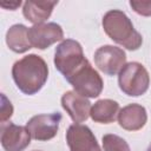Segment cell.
I'll return each instance as SVG.
<instances>
[{
    "label": "cell",
    "instance_id": "cell-1",
    "mask_svg": "<svg viewBox=\"0 0 151 151\" xmlns=\"http://www.w3.org/2000/svg\"><path fill=\"white\" fill-rule=\"evenodd\" d=\"M12 77L17 87L22 93L33 96L46 84L48 66L40 55L31 53L13 64Z\"/></svg>",
    "mask_w": 151,
    "mask_h": 151
},
{
    "label": "cell",
    "instance_id": "cell-2",
    "mask_svg": "<svg viewBox=\"0 0 151 151\" xmlns=\"http://www.w3.org/2000/svg\"><path fill=\"white\" fill-rule=\"evenodd\" d=\"M103 28L106 35L129 51H137L143 44L142 34L134 29L131 19L120 9H111L103 17Z\"/></svg>",
    "mask_w": 151,
    "mask_h": 151
},
{
    "label": "cell",
    "instance_id": "cell-3",
    "mask_svg": "<svg viewBox=\"0 0 151 151\" xmlns=\"http://www.w3.org/2000/svg\"><path fill=\"white\" fill-rule=\"evenodd\" d=\"M87 59L80 42L73 39L63 40L54 51V66L67 80Z\"/></svg>",
    "mask_w": 151,
    "mask_h": 151
},
{
    "label": "cell",
    "instance_id": "cell-4",
    "mask_svg": "<svg viewBox=\"0 0 151 151\" xmlns=\"http://www.w3.org/2000/svg\"><path fill=\"white\" fill-rule=\"evenodd\" d=\"M118 85L126 96L139 97L149 90L150 74L140 63L131 61L125 64L118 73Z\"/></svg>",
    "mask_w": 151,
    "mask_h": 151
},
{
    "label": "cell",
    "instance_id": "cell-5",
    "mask_svg": "<svg viewBox=\"0 0 151 151\" xmlns=\"http://www.w3.org/2000/svg\"><path fill=\"white\" fill-rule=\"evenodd\" d=\"M67 81L73 87V91L86 98L99 97L104 87V81L100 74L92 67L88 60H86L83 66L67 79Z\"/></svg>",
    "mask_w": 151,
    "mask_h": 151
},
{
    "label": "cell",
    "instance_id": "cell-6",
    "mask_svg": "<svg viewBox=\"0 0 151 151\" xmlns=\"http://www.w3.org/2000/svg\"><path fill=\"white\" fill-rule=\"evenodd\" d=\"M61 118L63 116L59 112L37 114L27 122L26 127L33 139L39 142H46L57 136Z\"/></svg>",
    "mask_w": 151,
    "mask_h": 151
},
{
    "label": "cell",
    "instance_id": "cell-7",
    "mask_svg": "<svg viewBox=\"0 0 151 151\" xmlns=\"http://www.w3.org/2000/svg\"><path fill=\"white\" fill-rule=\"evenodd\" d=\"M96 66L106 76H116L126 64V53L113 45H104L94 52Z\"/></svg>",
    "mask_w": 151,
    "mask_h": 151
},
{
    "label": "cell",
    "instance_id": "cell-8",
    "mask_svg": "<svg viewBox=\"0 0 151 151\" xmlns=\"http://www.w3.org/2000/svg\"><path fill=\"white\" fill-rule=\"evenodd\" d=\"M64 39V31L57 22H44L28 28V40L32 47L46 50L51 45Z\"/></svg>",
    "mask_w": 151,
    "mask_h": 151
},
{
    "label": "cell",
    "instance_id": "cell-9",
    "mask_svg": "<svg viewBox=\"0 0 151 151\" xmlns=\"http://www.w3.org/2000/svg\"><path fill=\"white\" fill-rule=\"evenodd\" d=\"M70 151H101L91 129L83 124H72L66 131Z\"/></svg>",
    "mask_w": 151,
    "mask_h": 151
},
{
    "label": "cell",
    "instance_id": "cell-10",
    "mask_svg": "<svg viewBox=\"0 0 151 151\" xmlns=\"http://www.w3.org/2000/svg\"><path fill=\"white\" fill-rule=\"evenodd\" d=\"M61 106L74 124L86 122L92 107L88 98L77 93L76 91H67L63 94Z\"/></svg>",
    "mask_w": 151,
    "mask_h": 151
},
{
    "label": "cell",
    "instance_id": "cell-11",
    "mask_svg": "<svg viewBox=\"0 0 151 151\" xmlns=\"http://www.w3.org/2000/svg\"><path fill=\"white\" fill-rule=\"evenodd\" d=\"M0 140L5 151H24L31 143V133L26 126L9 122L2 124Z\"/></svg>",
    "mask_w": 151,
    "mask_h": 151
},
{
    "label": "cell",
    "instance_id": "cell-12",
    "mask_svg": "<svg viewBox=\"0 0 151 151\" xmlns=\"http://www.w3.org/2000/svg\"><path fill=\"white\" fill-rule=\"evenodd\" d=\"M118 124L126 131H138L147 122V113L144 106L132 103L119 110Z\"/></svg>",
    "mask_w": 151,
    "mask_h": 151
},
{
    "label": "cell",
    "instance_id": "cell-13",
    "mask_svg": "<svg viewBox=\"0 0 151 151\" xmlns=\"http://www.w3.org/2000/svg\"><path fill=\"white\" fill-rule=\"evenodd\" d=\"M58 4V1H25L22 6V14L33 25L44 24L52 12L54 6Z\"/></svg>",
    "mask_w": 151,
    "mask_h": 151
},
{
    "label": "cell",
    "instance_id": "cell-14",
    "mask_svg": "<svg viewBox=\"0 0 151 151\" xmlns=\"http://www.w3.org/2000/svg\"><path fill=\"white\" fill-rule=\"evenodd\" d=\"M119 113V104L112 99H100L97 100L90 112V117L93 122L100 124L113 123Z\"/></svg>",
    "mask_w": 151,
    "mask_h": 151
},
{
    "label": "cell",
    "instance_id": "cell-15",
    "mask_svg": "<svg viewBox=\"0 0 151 151\" xmlns=\"http://www.w3.org/2000/svg\"><path fill=\"white\" fill-rule=\"evenodd\" d=\"M6 44L15 53H25L32 45L28 40V28L22 24H15L6 32Z\"/></svg>",
    "mask_w": 151,
    "mask_h": 151
},
{
    "label": "cell",
    "instance_id": "cell-16",
    "mask_svg": "<svg viewBox=\"0 0 151 151\" xmlns=\"http://www.w3.org/2000/svg\"><path fill=\"white\" fill-rule=\"evenodd\" d=\"M104 151H131L126 140L117 134L107 133L101 138Z\"/></svg>",
    "mask_w": 151,
    "mask_h": 151
},
{
    "label": "cell",
    "instance_id": "cell-17",
    "mask_svg": "<svg viewBox=\"0 0 151 151\" xmlns=\"http://www.w3.org/2000/svg\"><path fill=\"white\" fill-rule=\"evenodd\" d=\"M129 4L137 14L151 17V0H131Z\"/></svg>",
    "mask_w": 151,
    "mask_h": 151
},
{
    "label": "cell",
    "instance_id": "cell-18",
    "mask_svg": "<svg viewBox=\"0 0 151 151\" xmlns=\"http://www.w3.org/2000/svg\"><path fill=\"white\" fill-rule=\"evenodd\" d=\"M13 114V105L7 99L5 93H1V109H0V123L5 124Z\"/></svg>",
    "mask_w": 151,
    "mask_h": 151
},
{
    "label": "cell",
    "instance_id": "cell-19",
    "mask_svg": "<svg viewBox=\"0 0 151 151\" xmlns=\"http://www.w3.org/2000/svg\"><path fill=\"white\" fill-rule=\"evenodd\" d=\"M21 5V1H9V2H1L0 6L2 8H7V9H11V11H15L19 6Z\"/></svg>",
    "mask_w": 151,
    "mask_h": 151
},
{
    "label": "cell",
    "instance_id": "cell-20",
    "mask_svg": "<svg viewBox=\"0 0 151 151\" xmlns=\"http://www.w3.org/2000/svg\"><path fill=\"white\" fill-rule=\"evenodd\" d=\"M146 151H151V144L147 146V150H146Z\"/></svg>",
    "mask_w": 151,
    "mask_h": 151
},
{
    "label": "cell",
    "instance_id": "cell-21",
    "mask_svg": "<svg viewBox=\"0 0 151 151\" xmlns=\"http://www.w3.org/2000/svg\"><path fill=\"white\" fill-rule=\"evenodd\" d=\"M33 151H40V150H33Z\"/></svg>",
    "mask_w": 151,
    "mask_h": 151
}]
</instances>
